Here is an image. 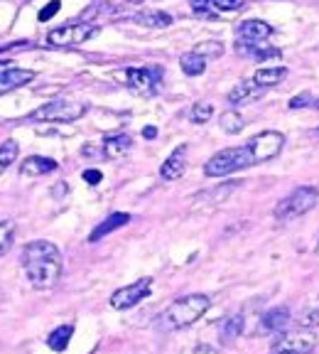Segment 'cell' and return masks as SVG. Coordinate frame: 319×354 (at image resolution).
I'll list each match as a JSON object with an SVG mask.
<instances>
[{
    "label": "cell",
    "mask_w": 319,
    "mask_h": 354,
    "mask_svg": "<svg viewBox=\"0 0 319 354\" xmlns=\"http://www.w3.org/2000/svg\"><path fill=\"white\" fill-rule=\"evenodd\" d=\"M317 254H319V241H317Z\"/></svg>",
    "instance_id": "ab89813d"
},
{
    "label": "cell",
    "mask_w": 319,
    "mask_h": 354,
    "mask_svg": "<svg viewBox=\"0 0 319 354\" xmlns=\"http://www.w3.org/2000/svg\"><path fill=\"white\" fill-rule=\"evenodd\" d=\"M214 3V8H219V10H241L243 6H246V0H211Z\"/></svg>",
    "instance_id": "d6a6232c"
},
{
    "label": "cell",
    "mask_w": 319,
    "mask_h": 354,
    "mask_svg": "<svg viewBox=\"0 0 319 354\" xmlns=\"http://www.w3.org/2000/svg\"><path fill=\"white\" fill-rule=\"evenodd\" d=\"M192 354H219V349L216 347H211V344H197V347H194V352Z\"/></svg>",
    "instance_id": "d590c367"
},
{
    "label": "cell",
    "mask_w": 319,
    "mask_h": 354,
    "mask_svg": "<svg viewBox=\"0 0 319 354\" xmlns=\"http://www.w3.org/2000/svg\"><path fill=\"white\" fill-rule=\"evenodd\" d=\"M211 298L204 293H192V295H182L175 303H170V308L160 315V327L167 332L184 330V327L194 325L199 317L209 310Z\"/></svg>",
    "instance_id": "7a4b0ae2"
},
{
    "label": "cell",
    "mask_w": 319,
    "mask_h": 354,
    "mask_svg": "<svg viewBox=\"0 0 319 354\" xmlns=\"http://www.w3.org/2000/svg\"><path fill=\"white\" fill-rule=\"evenodd\" d=\"M180 66H182V72L189 74V77H199V74H204V69H206V59L192 50V52H187V55H182Z\"/></svg>",
    "instance_id": "cb8c5ba5"
},
{
    "label": "cell",
    "mask_w": 319,
    "mask_h": 354,
    "mask_svg": "<svg viewBox=\"0 0 319 354\" xmlns=\"http://www.w3.org/2000/svg\"><path fill=\"white\" fill-rule=\"evenodd\" d=\"M128 221H130V214H126V212H113V214L106 216V219L101 221L99 227H96L94 232H91V236H88V241H91V243L101 241V239L108 236L110 232H116V229L126 227Z\"/></svg>",
    "instance_id": "e0dca14e"
},
{
    "label": "cell",
    "mask_w": 319,
    "mask_h": 354,
    "mask_svg": "<svg viewBox=\"0 0 319 354\" xmlns=\"http://www.w3.org/2000/svg\"><path fill=\"white\" fill-rule=\"evenodd\" d=\"M312 106H314V109L319 111V99H314V104H312Z\"/></svg>",
    "instance_id": "f35d334b"
},
{
    "label": "cell",
    "mask_w": 319,
    "mask_h": 354,
    "mask_svg": "<svg viewBox=\"0 0 319 354\" xmlns=\"http://www.w3.org/2000/svg\"><path fill=\"white\" fill-rule=\"evenodd\" d=\"M123 84L140 96H155L162 86V72L157 66H133L121 74Z\"/></svg>",
    "instance_id": "ba28073f"
},
{
    "label": "cell",
    "mask_w": 319,
    "mask_h": 354,
    "mask_svg": "<svg viewBox=\"0 0 319 354\" xmlns=\"http://www.w3.org/2000/svg\"><path fill=\"white\" fill-rule=\"evenodd\" d=\"M59 0H52V3H50V6H44L42 8V10H39V22H47V20H52V17H55L57 15V12H59Z\"/></svg>",
    "instance_id": "1f68e13d"
},
{
    "label": "cell",
    "mask_w": 319,
    "mask_h": 354,
    "mask_svg": "<svg viewBox=\"0 0 319 354\" xmlns=\"http://www.w3.org/2000/svg\"><path fill=\"white\" fill-rule=\"evenodd\" d=\"M273 35V28L263 20H246L238 25V39L241 42H265Z\"/></svg>",
    "instance_id": "2e32d148"
},
{
    "label": "cell",
    "mask_w": 319,
    "mask_h": 354,
    "mask_svg": "<svg viewBox=\"0 0 319 354\" xmlns=\"http://www.w3.org/2000/svg\"><path fill=\"white\" fill-rule=\"evenodd\" d=\"M236 187H238V183H226V185H219V187H214V189H206V192H199L197 199H194V207L219 205V202H224V199L231 197Z\"/></svg>",
    "instance_id": "44dd1931"
},
{
    "label": "cell",
    "mask_w": 319,
    "mask_h": 354,
    "mask_svg": "<svg viewBox=\"0 0 319 354\" xmlns=\"http://www.w3.org/2000/svg\"><path fill=\"white\" fill-rule=\"evenodd\" d=\"M133 20L138 22V25H143V28H170L172 25V15L165 10H143L133 17Z\"/></svg>",
    "instance_id": "7402d4cb"
},
{
    "label": "cell",
    "mask_w": 319,
    "mask_h": 354,
    "mask_svg": "<svg viewBox=\"0 0 319 354\" xmlns=\"http://www.w3.org/2000/svg\"><path fill=\"white\" fill-rule=\"evenodd\" d=\"M150 288H153V278H138L135 283L126 288H118L116 293L110 295V308L113 310H130L145 300L150 295Z\"/></svg>",
    "instance_id": "30bf717a"
},
{
    "label": "cell",
    "mask_w": 319,
    "mask_h": 354,
    "mask_svg": "<svg viewBox=\"0 0 319 354\" xmlns=\"http://www.w3.org/2000/svg\"><path fill=\"white\" fill-rule=\"evenodd\" d=\"M319 344V337L312 330L280 332V337L270 344V354H312Z\"/></svg>",
    "instance_id": "52a82bcc"
},
{
    "label": "cell",
    "mask_w": 319,
    "mask_h": 354,
    "mask_svg": "<svg viewBox=\"0 0 319 354\" xmlns=\"http://www.w3.org/2000/svg\"><path fill=\"white\" fill-rule=\"evenodd\" d=\"M319 202V189L312 185H302V187L292 189L285 199H280L276 207V216L280 221L300 219L302 214H307L309 209H314Z\"/></svg>",
    "instance_id": "5b68a950"
},
{
    "label": "cell",
    "mask_w": 319,
    "mask_h": 354,
    "mask_svg": "<svg viewBox=\"0 0 319 354\" xmlns=\"http://www.w3.org/2000/svg\"><path fill=\"white\" fill-rule=\"evenodd\" d=\"M72 335H74L72 325H61V327H57V330L52 332L50 337H47V344H50L55 352H64L66 344H69V339H72Z\"/></svg>",
    "instance_id": "d4e9b609"
},
{
    "label": "cell",
    "mask_w": 319,
    "mask_h": 354,
    "mask_svg": "<svg viewBox=\"0 0 319 354\" xmlns=\"http://www.w3.org/2000/svg\"><path fill=\"white\" fill-rule=\"evenodd\" d=\"M243 325H246V320H243L241 313H233V315L224 317V320H221V325H219V339H221V344L236 342V339L243 335Z\"/></svg>",
    "instance_id": "ac0fdd59"
},
{
    "label": "cell",
    "mask_w": 319,
    "mask_h": 354,
    "mask_svg": "<svg viewBox=\"0 0 319 354\" xmlns=\"http://www.w3.org/2000/svg\"><path fill=\"white\" fill-rule=\"evenodd\" d=\"M253 165V158H251V150L248 145H236V148H226L219 150L214 158H209V162L204 165V175L206 177H226L231 172H238L243 167Z\"/></svg>",
    "instance_id": "277c9868"
},
{
    "label": "cell",
    "mask_w": 319,
    "mask_h": 354,
    "mask_svg": "<svg viewBox=\"0 0 319 354\" xmlns=\"http://www.w3.org/2000/svg\"><path fill=\"white\" fill-rule=\"evenodd\" d=\"M55 170H57V162L50 160V158H42V155H32L28 160H22V165H20L22 177H42Z\"/></svg>",
    "instance_id": "d6986e66"
},
{
    "label": "cell",
    "mask_w": 319,
    "mask_h": 354,
    "mask_svg": "<svg viewBox=\"0 0 319 354\" xmlns=\"http://www.w3.org/2000/svg\"><path fill=\"white\" fill-rule=\"evenodd\" d=\"M317 133H319V128H317Z\"/></svg>",
    "instance_id": "60d3db41"
},
{
    "label": "cell",
    "mask_w": 319,
    "mask_h": 354,
    "mask_svg": "<svg viewBox=\"0 0 319 354\" xmlns=\"http://www.w3.org/2000/svg\"><path fill=\"white\" fill-rule=\"evenodd\" d=\"M290 310L287 308H270L268 313L260 315L258 332H285V327L290 325Z\"/></svg>",
    "instance_id": "9a60e30c"
},
{
    "label": "cell",
    "mask_w": 319,
    "mask_h": 354,
    "mask_svg": "<svg viewBox=\"0 0 319 354\" xmlns=\"http://www.w3.org/2000/svg\"><path fill=\"white\" fill-rule=\"evenodd\" d=\"M22 268L25 276L39 290L55 288L61 278V254L52 241H30L22 249Z\"/></svg>",
    "instance_id": "6da1fadb"
},
{
    "label": "cell",
    "mask_w": 319,
    "mask_h": 354,
    "mask_svg": "<svg viewBox=\"0 0 319 354\" xmlns=\"http://www.w3.org/2000/svg\"><path fill=\"white\" fill-rule=\"evenodd\" d=\"M265 88L258 86V84L253 82V79H243V82H238L236 86L229 91V96H226V101L231 106H241V104H251V101L260 99V94H263Z\"/></svg>",
    "instance_id": "4fadbf2b"
},
{
    "label": "cell",
    "mask_w": 319,
    "mask_h": 354,
    "mask_svg": "<svg viewBox=\"0 0 319 354\" xmlns=\"http://www.w3.org/2000/svg\"><path fill=\"white\" fill-rule=\"evenodd\" d=\"M219 126L224 128L226 133H241L246 128V118L238 113V111H226L224 116L219 118Z\"/></svg>",
    "instance_id": "484cf974"
},
{
    "label": "cell",
    "mask_w": 319,
    "mask_h": 354,
    "mask_svg": "<svg viewBox=\"0 0 319 354\" xmlns=\"http://www.w3.org/2000/svg\"><path fill=\"white\" fill-rule=\"evenodd\" d=\"M285 77H287V66H268V69H258V72H255L251 79H253L258 86L268 88V86H276V84H280Z\"/></svg>",
    "instance_id": "603a6c76"
},
{
    "label": "cell",
    "mask_w": 319,
    "mask_h": 354,
    "mask_svg": "<svg viewBox=\"0 0 319 354\" xmlns=\"http://www.w3.org/2000/svg\"><path fill=\"white\" fill-rule=\"evenodd\" d=\"M184 170H187V145L182 143V145H177L170 153V158L160 165V177L167 180V183H172V180H180V177L184 175Z\"/></svg>",
    "instance_id": "7c38bea8"
},
{
    "label": "cell",
    "mask_w": 319,
    "mask_h": 354,
    "mask_svg": "<svg viewBox=\"0 0 319 354\" xmlns=\"http://www.w3.org/2000/svg\"><path fill=\"white\" fill-rule=\"evenodd\" d=\"M17 143L15 140H6V143L0 145V175L8 170V167L15 162V158H17Z\"/></svg>",
    "instance_id": "4316f807"
},
{
    "label": "cell",
    "mask_w": 319,
    "mask_h": 354,
    "mask_svg": "<svg viewBox=\"0 0 319 354\" xmlns=\"http://www.w3.org/2000/svg\"><path fill=\"white\" fill-rule=\"evenodd\" d=\"M126 3H130V6H138V3H143V0H126Z\"/></svg>",
    "instance_id": "74e56055"
},
{
    "label": "cell",
    "mask_w": 319,
    "mask_h": 354,
    "mask_svg": "<svg viewBox=\"0 0 319 354\" xmlns=\"http://www.w3.org/2000/svg\"><path fill=\"white\" fill-rule=\"evenodd\" d=\"M84 183H88V185H99L101 183V177H104V175H101V172L99 170H84Z\"/></svg>",
    "instance_id": "e575fe53"
},
{
    "label": "cell",
    "mask_w": 319,
    "mask_h": 354,
    "mask_svg": "<svg viewBox=\"0 0 319 354\" xmlns=\"http://www.w3.org/2000/svg\"><path fill=\"white\" fill-rule=\"evenodd\" d=\"M101 32L99 25H91V22H69V25H61L47 32V44L52 47H77L88 39H94Z\"/></svg>",
    "instance_id": "8992f818"
},
{
    "label": "cell",
    "mask_w": 319,
    "mask_h": 354,
    "mask_svg": "<svg viewBox=\"0 0 319 354\" xmlns=\"http://www.w3.org/2000/svg\"><path fill=\"white\" fill-rule=\"evenodd\" d=\"M12 234H15V224L12 221H0V254H6L10 249Z\"/></svg>",
    "instance_id": "f546056e"
},
{
    "label": "cell",
    "mask_w": 319,
    "mask_h": 354,
    "mask_svg": "<svg viewBox=\"0 0 319 354\" xmlns=\"http://www.w3.org/2000/svg\"><path fill=\"white\" fill-rule=\"evenodd\" d=\"M32 79H35V72H30V69H17V66L8 64V62H0V96L25 86V84H30Z\"/></svg>",
    "instance_id": "8fae6325"
},
{
    "label": "cell",
    "mask_w": 319,
    "mask_h": 354,
    "mask_svg": "<svg viewBox=\"0 0 319 354\" xmlns=\"http://www.w3.org/2000/svg\"><path fill=\"white\" fill-rule=\"evenodd\" d=\"M155 136H157V128H155V126H145V128H143V138L153 140Z\"/></svg>",
    "instance_id": "8d00e7d4"
},
{
    "label": "cell",
    "mask_w": 319,
    "mask_h": 354,
    "mask_svg": "<svg viewBox=\"0 0 319 354\" xmlns=\"http://www.w3.org/2000/svg\"><path fill=\"white\" fill-rule=\"evenodd\" d=\"M214 116V106L209 101H197L192 106V121L194 123H206L209 118Z\"/></svg>",
    "instance_id": "f1b7e54d"
},
{
    "label": "cell",
    "mask_w": 319,
    "mask_h": 354,
    "mask_svg": "<svg viewBox=\"0 0 319 354\" xmlns=\"http://www.w3.org/2000/svg\"><path fill=\"white\" fill-rule=\"evenodd\" d=\"M194 52L197 55H202L204 59H219L221 55H224V44L216 42V39H209V42H202L194 47Z\"/></svg>",
    "instance_id": "83f0119b"
},
{
    "label": "cell",
    "mask_w": 319,
    "mask_h": 354,
    "mask_svg": "<svg viewBox=\"0 0 319 354\" xmlns=\"http://www.w3.org/2000/svg\"><path fill=\"white\" fill-rule=\"evenodd\" d=\"M130 148H133L130 136H126V133H116V136H108V138L104 140V158H108V160H118V158H123Z\"/></svg>",
    "instance_id": "ffe728a7"
},
{
    "label": "cell",
    "mask_w": 319,
    "mask_h": 354,
    "mask_svg": "<svg viewBox=\"0 0 319 354\" xmlns=\"http://www.w3.org/2000/svg\"><path fill=\"white\" fill-rule=\"evenodd\" d=\"M88 111L86 101L79 99H55L50 104L39 106L30 113V121L35 123H74Z\"/></svg>",
    "instance_id": "3957f363"
},
{
    "label": "cell",
    "mask_w": 319,
    "mask_h": 354,
    "mask_svg": "<svg viewBox=\"0 0 319 354\" xmlns=\"http://www.w3.org/2000/svg\"><path fill=\"white\" fill-rule=\"evenodd\" d=\"M236 52L241 57H251L255 62H263V59H270V57H280V50L273 47V44L265 39V42H236Z\"/></svg>",
    "instance_id": "5bb4252c"
},
{
    "label": "cell",
    "mask_w": 319,
    "mask_h": 354,
    "mask_svg": "<svg viewBox=\"0 0 319 354\" xmlns=\"http://www.w3.org/2000/svg\"><path fill=\"white\" fill-rule=\"evenodd\" d=\"M314 104V99L309 94H300V96H295V99L290 101V109H302V106H312Z\"/></svg>",
    "instance_id": "836d02e7"
},
{
    "label": "cell",
    "mask_w": 319,
    "mask_h": 354,
    "mask_svg": "<svg viewBox=\"0 0 319 354\" xmlns=\"http://www.w3.org/2000/svg\"><path fill=\"white\" fill-rule=\"evenodd\" d=\"M189 6H192V10L197 12V15L202 17H209V20H216V15L211 12V0H189Z\"/></svg>",
    "instance_id": "4dcf8cb0"
},
{
    "label": "cell",
    "mask_w": 319,
    "mask_h": 354,
    "mask_svg": "<svg viewBox=\"0 0 319 354\" xmlns=\"http://www.w3.org/2000/svg\"><path fill=\"white\" fill-rule=\"evenodd\" d=\"M246 145H248V150H251L253 165H258V162H268L280 155L282 145H285V136L278 131H265V133H258L255 138H251Z\"/></svg>",
    "instance_id": "9c48e42d"
}]
</instances>
